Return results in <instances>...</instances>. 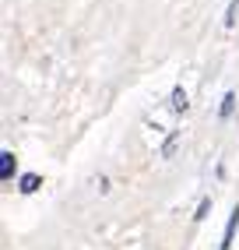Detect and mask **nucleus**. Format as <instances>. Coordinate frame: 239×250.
I'll use <instances>...</instances> for the list:
<instances>
[{"mask_svg":"<svg viewBox=\"0 0 239 250\" xmlns=\"http://www.w3.org/2000/svg\"><path fill=\"white\" fill-rule=\"evenodd\" d=\"M11 176H14V155L11 152H0V180L11 183Z\"/></svg>","mask_w":239,"mask_h":250,"instance_id":"nucleus-2","label":"nucleus"},{"mask_svg":"<svg viewBox=\"0 0 239 250\" xmlns=\"http://www.w3.org/2000/svg\"><path fill=\"white\" fill-rule=\"evenodd\" d=\"M236 229H239V205L232 208L229 222H225V236H221V247L218 250H232V240H236Z\"/></svg>","mask_w":239,"mask_h":250,"instance_id":"nucleus-1","label":"nucleus"},{"mask_svg":"<svg viewBox=\"0 0 239 250\" xmlns=\"http://www.w3.org/2000/svg\"><path fill=\"white\" fill-rule=\"evenodd\" d=\"M232 109H236V95L229 92L225 99H221V109H218V116H221V120H229V116H232Z\"/></svg>","mask_w":239,"mask_h":250,"instance_id":"nucleus-4","label":"nucleus"},{"mask_svg":"<svg viewBox=\"0 0 239 250\" xmlns=\"http://www.w3.org/2000/svg\"><path fill=\"white\" fill-rule=\"evenodd\" d=\"M236 11H239V0H232V4H229V14H225V28H232V21H236Z\"/></svg>","mask_w":239,"mask_h":250,"instance_id":"nucleus-6","label":"nucleus"},{"mask_svg":"<svg viewBox=\"0 0 239 250\" xmlns=\"http://www.w3.org/2000/svg\"><path fill=\"white\" fill-rule=\"evenodd\" d=\"M39 183H42V180H39L36 173H25L21 183H18V190H21V194H36V190H39Z\"/></svg>","mask_w":239,"mask_h":250,"instance_id":"nucleus-3","label":"nucleus"},{"mask_svg":"<svg viewBox=\"0 0 239 250\" xmlns=\"http://www.w3.org/2000/svg\"><path fill=\"white\" fill-rule=\"evenodd\" d=\"M208 211H211V201L204 197V201H200V208H197V222H200V219H208Z\"/></svg>","mask_w":239,"mask_h":250,"instance_id":"nucleus-7","label":"nucleus"},{"mask_svg":"<svg viewBox=\"0 0 239 250\" xmlns=\"http://www.w3.org/2000/svg\"><path fill=\"white\" fill-rule=\"evenodd\" d=\"M173 109H186V92L183 88H173Z\"/></svg>","mask_w":239,"mask_h":250,"instance_id":"nucleus-5","label":"nucleus"}]
</instances>
